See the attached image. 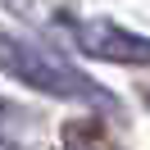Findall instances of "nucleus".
Listing matches in <instances>:
<instances>
[{
  "mask_svg": "<svg viewBox=\"0 0 150 150\" xmlns=\"http://www.w3.org/2000/svg\"><path fill=\"white\" fill-rule=\"evenodd\" d=\"M0 114H9V105H5V100H0Z\"/></svg>",
  "mask_w": 150,
  "mask_h": 150,
  "instance_id": "39448f33",
  "label": "nucleus"
},
{
  "mask_svg": "<svg viewBox=\"0 0 150 150\" xmlns=\"http://www.w3.org/2000/svg\"><path fill=\"white\" fill-rule=\"evenodd\" d=\"M0 150H18V146H14V141H5V137H0Z\"/></svg>",
  "mask_w": 150,
  "mask_h": 150,
  "instance_id": "20e7f679",
  "label": "nucleus"
},
{
  "mask_svg": "<svg viewBox=\"0 0 150 150\" xmlns=\"http://www.w3.org/2000/svg\"><path fill=\"white\" fill-rule=\"evenodd\" d=\"M0 73H9L14 82L32 86L41 96H55V100H91V105H114V96L100 82L73 68L64 55H55L41 41H28L18 32L0 28Z\"/></svg>",
  "mask_w": 150,
  "mask_h": 150,
  "instance_id": "f257e3e1",
  "label": "nucleus"
},
{
  "mask_svg": "<svg viewBox=\"0 0 150 150\" xmlns=\"http://www.w3.org/2000/svg\"><path fill=\"white\" fill-rule=\"evenodd\" d=\"M64 150H114L100 118H73L64 123Z\"/></svg>",
  "mask_w": 150,
  "mask_h": 150,
  "instance_id": "7ed1b4c3",
  "label": "nucleus"
},
{
  "mask_svg": "<svg viewBox=\"0 0 150 150\" xmlns=\"http://www.w3.org/2000/svg\"><path fill=\"white\" fill-rule=\"evenodd\" d=\"M73 28V46L91 59L105 64H132V68H150V37L127 32L109 18H64Z\"/></svg>",
  "mask_w": 150,
  "mask_h": 150,
  "instance_id": "f03ea898",
  "label": "nucleus"
}]
</instances>
